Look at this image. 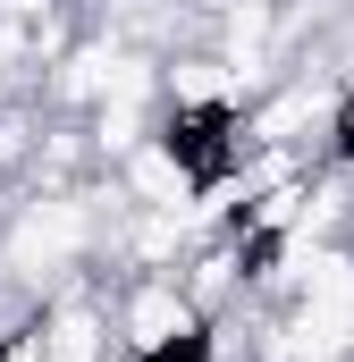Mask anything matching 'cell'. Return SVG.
I'll return each instance as SVG.
<instances>
[{"mask_svg":"<svg viewBox=\"0 0 354 362\" xmlns=\"http://www.w3.org/2000/svg\"><path fill=\"white\" fill-rule=\"evenodd\" d=\"M110 337L135 362H211V320L177 278H110Z\"/></svg>","mask_w":354,"mask_h":362,"instance_id":"1","label":"cell"},{"mask_svg":"<svg viewBox=\"0 0 354 362\" xmlns=\"http://www.w3.org/2000/svg\"><path fill=\"white\" fill-rule=\"evenodd\" d=\"M110 362H135V354H110Z\"/></svg>","mask_w":354,"mask_h":362,"instance_id":"2","label":"cell"}]
</instances>
